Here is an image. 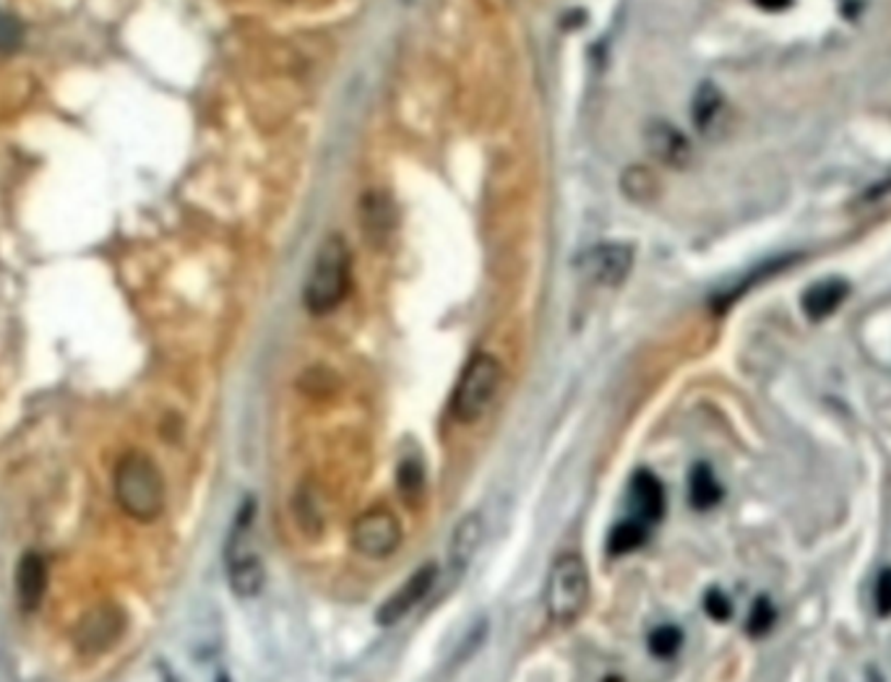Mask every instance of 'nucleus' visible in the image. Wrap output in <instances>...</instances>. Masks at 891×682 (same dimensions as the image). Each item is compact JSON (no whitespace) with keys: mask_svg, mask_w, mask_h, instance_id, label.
<instances>
[{"mask_svg":"<svg viewBox=\"0 0 891 682\" xmlns=\"http://www.w3.org/2000/svg\"><path fill=\"white\" fill-rule=\"evenodd\" d=\"M224 571H227L230 589L235 597L254 599L261 595L267 568H263L261 550H258L254 497H246L233 518L227 544H224Z\"/></svg>","mask_w":891,"mask_h":682,"instance_id":"obj_1","label":"nucleus"},{"mask_svg":"<svg viewBox=\"0 0 891 682\" xmlns=\"http://www.w3.org/2000/svg\"><path fill=\"white\" fill-rule=\"evenodd\" d=\"M352 284V256L339 235H329L316 250L308 279H305L303 303L313 316H329L344 303Z\"/></svg>","mask_w":891,"mask_h":682,"instance_id":"obj_2","label":"nucleus"},{"mask_svg":"<svg viewBox=\"0 0 891 682\" xmlns=\"http://www.w3.org/2000/svg\"><path fill=\"white\" fill-rule=\"evenodd\" d=\"M115 501L136 521L149 524L165 510V477L152 456L131 451L115 467Z\"/></svg>","mask_w":891,"mask_h":682,"instance_id":"obj_3","label":"nucleus"},{"mask_svg":"<svg viewBox=\"0 0 891 682\" xmlns=\"http://www.w3.org/2000/svg\"><path fill=\"white\" fill-rule=\"evenodd\" d=\"M503 386V365L493 354L480 352L459 375L452 397V418L461 425H474L495 404Z\"/></svg>","mask_w":891,"mask_h":682,"instance_id":"obj_4","label":"nucleus"},{"mask_svg":"<svg viewBox=\"0 0 891 682\" xmlns=\"http://www.w3.org/2000/svg\"><path fill=\"white\" fill-rule=\"evenodd\" d=\"M589 604V571L579 555H558L546 586V610L555 625H574Z\"/></svg>","mask_w":891,"mask_h":682,"instance_id":"obj_5","label":"nucleus"},{"mask_svg":"<svg viewBox=\"0 0 891 682\" xmlns=\"http://www.w3.org/2000/svg\"><path fill=\"white\" fill-rule=\"evenodd\" d=\"M405 531H401L399 518L391 514L389 508L376 506L360 514L352 524L350 542L357 555L368 557V561H384L391 557L399 550Z\"/></svg>","mask_w":891,"mask_h":682,"instance_id":"obj_6","label":"nucleus"},{"mask_svg":"<svg viewBox=\"0 0 891 682\" xmlns=\"http://www.w3.org/2000/svg\"><path fill=\"white\" fill-rule=\"evenodd\" d=\"M126 633V612L118 604L102 602L86 610L73 627V646L86 657H99L118 646Z\"/></svg>","mask_w":891,"mask_h":682,"instance_id":"obj_7","label":"nucleus"},{"mask_svg":"<svg viewBox=\"0 0 891 682\" xmlns=\"http://www.w3.org/2000/svg\"><path fill=\"white\" fill-rule=\"evenodd\" d=\"M634 266V248L625 243H600L582 256L579 269L595 284L618 286L625 282Z\"/></svg>","mask_w":891,"mask_h":682,"instance_id":"obj_8","label":"nucleus"},{"mask_svg":"<svg viewBox=\"0 0 891 682\" xmlns=\"http://www.w3.org/2000/svg\"><path fill=\"white\" fill-rule=\"evenodd\" d=\"M435 578H438V565H433V563H427L423 565V568L414 571L412 576L407 578V581L401 584L384 604H380V610L376 615L378 623L389 627V625H397L399 620H405L414 610V607H418L427 597V591L433 589Z\"/></svg>","mask_w":891,"mask_h":682,"instance_id":"obj_9","label":"nucleus"},{"mask_svg":"<svg viewBox=\"0 0 891 682\" xmlns=\"http://www.w3.org/2000/svg\"><path fill=\"white\" fill-rule=\"evenodd\" d=\"M631 510H634L631 518L646 524V527L657 524L665 514L663 482H659L652 472H646V469L636 472L634 480H631Z\"/></svg>","mask_w":891,"mask_h":682,"instance_id":"obj_10","label":"nucleus"},{"mask_svg":"<svg viewBox=\"0 0 891 682\" xmlns=\"http://www.w3.org/2000/svg\"><path fill=\"white\" fill-rule=\"evenodd\" d=\"M45 589H47V565L43 561V555H37V552H26L16 568L19 604H22L26 612H34L39 604H43Z\"/></svg>","mask_w":891,"mask_h":682,"instance_id":"obj_11","label":"nucleus"},{"mask_svg":"<svg viewBox=\"0 0 891 682\" xmlns=\"http://www.w3.org/2000/svg\"><path fill=\"white\" fill-rule=\"evenodd\" d=\"M482 540H485V521H482V516L474 510V514H467L461 518L452 534L448 561H452L454 568H467V565L472 563V557L478 555Z\"/></svg>","mask_w":891,"mask_h":682,"instance_id":"obj_12","label":"nucleus"},{"mask_svg":"<svg viewBox=\"0 0 891 682\" xmlns=\"http://www.w3.org/2000/svg\"><path fill=\"white\" fill-rule=\"evenodd\" d=\"M649 152L657 156L659 162L670 167H685L691 162V143L685 141V136L678 131V128L668 126V122H655L649 128Z\"/></svg>","mask_w":891,"mask_h":682,"instance_id":"obj_13","label":"nucleus"},{"mask_svg":"<svg viewBox=\"0 0 891 682\" xmlns=\"http://www.w3.org/2000/svg\"><path fill=\"white\" fill-rule=\"evenodd\" d=\"M849 295V286L845 279H824L816 282L802 292V313L811 320H824L826 316L840 308Z\"/></svg>","mask_w":891,"mask_h":682,"instance_id":"obj_14","label":"nucleus"},{"mask_svg":"<svg viewBox=\"0 0 891 682\" xmlns=\"http://www.w3.org/2000/svg\"><path fill=\"white\" fill-rule=\"evenodd\" d=\"M689 495H691V506L699 510L714 508L719 501H723V487H719L712 467H706V463H696V467L691 469Z\"/></svg>","mask_w":891,"mask_h":682,"instance_id":"obj_15","label":"nucleus"},{"mask_svg":"<svg viewBox=\"0 0 891 682\" xmlns=\"http://www.w3.org/2000/svg\"><path fill=\"white\" fill-rule=\"evenodd\" d=\"M363 227H365V235L373 237V240L380 243L386 240V232H389L394 216L389 211V201L384 199L380 193H371L365 196V203H363Z\"/></svg>","mask_w":891,"mask_h":682,"instance_id":"obj_16","label":"nucleus"},{"mask_svg":"<svg viewBox=\"0 0 891 682\" xmlns=\"http://www.w3.org/2000/svg\"><path fill=\"white\" fill-rule=\"evenodd\" d=\"M646 534H649V527L636 518H625V521L618 524V527L610 531V544L608 550L613 555H625V552H634L636 548H642L646 542Z\"/></svg>","mask_w":891,"mask_h":682,"instance_id":"obj_17","label":"nucleus"},{"mask_svg":"<svg viewBox=\"0 0 891 682\" xmlns=\"http://www.w3.org/2000/svg\"><path fill=\"white\" fill-rule=\"evenodd\" d=\"M719 113H723V94L712 84H704L699 89L696 99H693V122H696L699 131H706L717 120Z\"/></svg>","mask_w":891,"mask_h":682,"instance_id":"obj_18","label":"nucleus"},{"mask_svg":"<svg viewBox=\"0 0 891 682\" xmlns=\"http://www.w3.org/2000/svg\"><path fill=\"white\" fill-rule=\"evenodd\" d=\"M623 190H625V196L634 201L655 199V193H657L655 175L644 167H631L629 173L623 175Z\"/></svg>","mask_w":891,"mask_h":682,"instance_id":"obj_19","label":"nucleus"},{"mask_svg":"<svg viewBox=\"0 0 891 682\" xmlns=\"http://www.w3.org/2000/svg\"><path fill=\"white\" fill-rule=\"evenodd\" d=\"M680 644H683V633H680L676 625H659L649 636V649L659 659L676 657Z\"/></svg>","mask_w":891,"mask_h":682,"instance_id":"obj_20","label":"nucleus"},{"mask_svg":"<svg viewBox=\"0 0 891 682\" xmlns=\"http://www.w3.org/2000/svg\"><path fill=\"white\" fill-rule=\"evenodd\" d=\"M774 607H772V602H769L766 597H759L757 602H753V607H751V615H748V636H764V633L769 631V627L774 625Z\"/></svg>","mask_w":891,"mask_h":682,"instance_id":"obj_21","label":"nucleus"},{"mask_svg":"<svg viewBox=\"0 0 891 682\" xmlns=\"http://www.w3.org/2000/svg\"><path fill=\"white\" fill-rule=\"evenodd\" d=\"M24 24L11 13L0 11V52H13L22 47Z\"/></svg>","mask_w":891,"mask_h":682,"instance_id":"obj_22","label":"nucleus"},{"mask_svg":"<svg viewBox=\"0 0 891 682\" xmlns=\"http://www.w3.org/2000/svg\"><path fill=\"white\" fill-rule=\"evenodd\" d=\"M704 610H706V615H710L712 620H717V623H725V620H730L732 615L730 599H727L719 589H712L710 595L704 597Z\"/></svg>","mask_w":891,"mask_h":682,"instance_id":"obj_23","label":"nucleus"},{"mask_svg":"<svg viewBox=\"0 0 891 682\" xmlns=\"http://www.w3.org/2000/svg\"><path fill=\"white\" fill-rule=\"evenodd\" d=\"M876 612L881 618L891 615V568L881 571L876 578Z\"/></svg>","mask_w":891,"mask_h":682,"instance_id":"obj_24","label":"nucleus"},{"mask_svg":"<svg viewBox=\"0 0 891 682\" xmlns=\"http://www.w3.org/2000/svg\"><path fill=\"white\" fill-rule=\"evenodd\" d=\"M793 0H757V5H761L764 11H785Z\"/></svg>","mask_w":891,"mask_h":682,"instance_id":"obj_25","label":"nucleus"}]
</instances>
